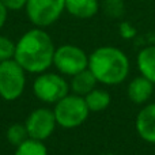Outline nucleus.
I'll return each instance as SVG.
<instances>
[{"instance_id":"f257e3e1","label":"nucleus","mask_w":155,"mask_h":155,"mask_svg":"<svg viewBox=\"0 0 155 155\" xmlns=\"http://www.w3.org/2000/svg\"><path fill=\"white\" fill-rule=\"evenodd\" d=\"M56 46L41 27L30 29L15 42L14 60L30 74H42L53 65Z\"/></svg>"},{"instance_id":"f03ea898","label":"nucleus","mask_w":155,"mask_h":155,"mask_svg":"<svg viewBox=\"0 0 155 155\" xmlns=\"http://www.w3.org/2000/svg\"><path fill=\"white\" fill-rule=\"evenodd\" d=\"M88 70L98 83L116 86L128 78L131 63L121 49L116 46H99L88 54Z\"/></svg>"},{"instance_id":"7ed1b4c3","label":"nucleus","mask_w":155,"mask_h":155,"mask_svg":"<svg viewBox=\"0 0 155 155\" xmlns=\"http://www.w3.org/2000/svg\"><path fill=\"white\" fill-rule=\"evenodd\" d=\"M53 113L57 125L65 129H74L87 120L90 110L86 105L84 97L68 94L54 104Z\"/></svg>"},{"instance_id":"20e7f679","label":"nucleus","mask_w":155,"mask_h":155,"mask_svg":"<svg viewBox=\"0 0 155 155\" xmlns=\"http://www.w3.org/2000/svg\"><path fill=\"white\" fill-rule=\"evenodd\" d=\"M25 11L35 27L52 26L65 11V0H27Z\"/></svg>"},{"instance_id":"39448f33","label":"nucleus","mask_w":155,"mask_h":155,"mask_svg":"<svg viewBox=\"0 0 155 155\" xmlns=\"http://www.w3.org/2000/svg\"><path fill=\"white\" fill-rule=\"evenodd\" d=\"M26 87V71L14 59L0 63V97L4 101H15Z\"/></svg>"},{"instance_id":"423d86ee","label":"nucleus","mask_w":155,"mask_h":155,"mask_svg":"<svg viewBox=\"0 0 155 155\" xmlns=\"http://www.w3.org/2000/svg\"><path fill=\"white\" fill-rule=\"evenodd\" d=\"M34 95L40 101L46 104H56L70 94V83L63 78L61 74L42 72L38 74L33 83Z\"/></svg>"},{"instance_id":"0eeeda50","label":"nucleus","mask_w":155,"mask_h":155,"mask_svg":"<svg viewBox=\"0 0 155 155\" xmlns=\"http://www.w3.org/2000/svg\"><path fill=\"white\" fill-rule=\"evenodd\" d=\"M53 65L61 75L74 76L88 68V54L79 46L65 44L56 48Z\"/></svg>"},{"instance_id":"6e6552de","label":"nucleus","mask_w":155,"mask_h":155,"mask_svg":"<svg viewBox=\"0 0 155 155\" xmlns=\"http://www.w3.org/2000/svg\"><path fill=\"white\" fill-rule=\"evenodd\" d=\"M25 125H26L30 139L44 142L48 137H51V135L56 129L57 123L53 110L48 107H38L29 114Z\"/></svg>"},{"instance_id":"1a4fd4ad","label":"nucleus","mask_w":155,"mask_h":155,"mask_svg":"<svg viewBox=\"0 0 155 155\" xmlns=\"http://www.w3.org/2000/svg\"><path fill=\"white\" fill-rule=\"evenodd\" d=\"M136 131L144 142L155 144V104H148L136 117Z\"/></svg>"},{"instance_id":"9d476101","label":"nucleus","mask_w":155,"mask_h":155,"mask_svg":"<svg viewBox=\"0 0 155 155\" xmlns=\"http://www.w3.org/2000/svg\"><path fill=\"white\" fill-rule=\"evenodd\" d=\"M153 91H154V83L142 75L132 79L128 84V88H127L128 98L136 105L146 104L151 98Z\"/></svg>"},{"instance_id":"9b49d317","label":"nucleus","mask_w":155,"mask_h":155,"mask_svg":"<svg viewBox=\"0 0 155 155\" xmlns=\"http://www.w3.org/2000/svg\"><path fill=\"white\" fill-rule=\"evenodd\" d=\"M65 11L78 19H90L99 11V0H65Z\"/></svg>"},{"instance_id":"f8f14e48","label":"nucleus","mask_w":155,"mask_h":155,"mask_svg":"<svg viewBox=\"0 0 155 155\" xmlns=\"http://www.w3.org/2000/svg\"><path fill=\"white\" fill-rule=\"evenodd\" d=\"M136 64L140 75L155 84V44L140 49L136 57Z\"/></svg>"},{"instance_id":"ddd939ff","label":"nucleus","mask_w":155,"mask_h":155,"mask_svg":"<svg viewBox=\"0 0 155 155\" xmlns=\"http://www.w3.org/2000/svg\"><path fill=\"white\" fill-rule=\"evenodd\" d=\"M70 82V90L72 91V94H76V95L80 97H86L90 91H93L94 88H97V83L98 80L95 79V76L93 75L90 70H84L82 72L76 74V75L71 76Z\"/></svg>"},{"instance_id":"4468645a","label":"nucleus","mask_w":155,"mask_h":155,"mask_svg":"<svg viewBox=\"0 0 155 155\" xmlns=\"http://www.w3.org/2000/svg\"><path fill=\"white\" fill-rule=\"evenodd\" d=\"M86 105L90 112H102L110 105V94L102 88H94L84 97Z\"/></svg>"},{"instance_id":"2eb2a0df","label":"nucleus","mask_w":155,"mask_h":155,"mask_svg":"<svg viewBox=\"0 0 155 155\" xmlns=\"http://www.w3.org/2000/svg\"><path fill=\"white\" fill-rule=\"evenodd\" d=\"M14 155H48V150H46L44 142L29 137L16 147Z\"/></svg>"},{"instance_id":"dca6fc26","label":"nucleus","mask_w":155,"mask_h":155,"mask_svg":"<svg viewBox=\"0 0 155 155\" xmlns=\"http://www.w3.org/2000/svg\"><path fill=\"white\" fill-rule=\"evenodd\" d=\"M5 137H7V140L12 146L18 147L25 140L29 139V134H27L26 125H25V124H19V123H14L12 125L8 127L7 132H5Z\"/></svg>"},{"instance_id":"f3484780","label":"nucleus","mask_w":155,"mask_h":155,"mask_svg":"<svg viewBox=\"0 0 155 155\" xmlns=\"http://www.w3.org/2000/svg\"><path fill=\"white\" fill-rule=\"evenodd\" d=\"M15 42L5 35H0V63L14 59Z\"/></svg>"},{"instance_id":"a211bd4d","label":"nucleus","mask_w":155,"mask_h":155,"mask_svg":"<svg viewBox=\"0 0 155 155\" xmlns=\"http://www.w3.org/2000/svg\"><path fill=\"white\" fill-rule=\"evenodd\" d=\"M104 10L107 15L113 16V18H118L124 12V3L123 0H105Z\"/></svg>"},{"instance_id":"6ab92c4d","label":"nucleus","mask_w":155,"mask_h":155,"mask_svg":"<svg viewBox=\"0 0 155 155\" xmlns=\"http://www.w3.org/2000/svg\"><path fill=\"white\" fill-rule=\"evenodd\" d=\"M118 33L124 40H132V38L136 35V29L134 27V25L129 23V22H121L120 26H118Z\"/></svg>"},{"instance_id":"aec40b11","label":"nucleus","mask_w":155,"mask_h":155,"mask_svg":"<svg viewBox=\"0 0 155 155\" xmlns=\"http://www.w3.org/2000/svg\"><path fill=\"white\" fill-rule=\"evenodd\" d=\"M8 11H19L25 8L27 0H0Z\"/></svg>"},{"instance_id":"412c9836","label":"nucleus","mask_w":155,"mask_h":155,"mask_svg":"<svg viewBox=\"0 0 155 155\" xmlns=\"http://www.w3.org/2000/svg\"><path fill=\"white\" fill-rule=\"evenodd\" d=\"M7 16H8V10L5 8V5L0 2V29H2V27L5 25Z\"/></svg>"},{"instance_id":"4be33fe9","label":"nucleus","mask_w":155,"mask_h":155,"mask_svg":"<svg viewBox=\"0 0 155 155\" xmlns=\"http://www.w3.org/2000/svg\"><path fill=\"white\" fill-rule=\"evenodd\" d=\"M102 155H116V154H102Z\"/></svg>"},{"instance_id":"5701e85b","label":"nucleus","mask_w":155,"mask_h":155,"mask_svg":"<svg viewBox=\"0 0 155 155\" xmlns=\"http://www.w3.org/2000/svg\"><path fill=\"white\" fill-rule=\"evenodd\" d=\"M75 155H84V154H75Z\"/></svg>"}]
</instances>
